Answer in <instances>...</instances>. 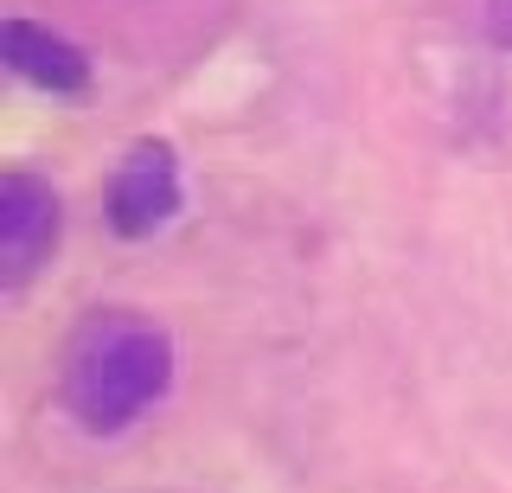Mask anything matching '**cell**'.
<instances>
[{
  "instance_id": "obj_1",
  "label": "cell",
  "mask_w": 512,
  "mask_h": 493,
  "mask_svg": "<svg viewBox=\"0 0 512 493\" xmlns=\"http://www.w3.org/2000/svg\"><path fill=\"white\" fill-rule=\"evenodd\" d=\"M180 353L173 333L141 308H90L58 353V410L84 436H122L167 404Z\"/></svg>"
},
{
  "instance_id": "obj_2",
  "label": "cell",
  "mask_w": 512,
  "mask_h": 493,
  "mask_svg": "<svg viewBox=\"0 0 512 493\" xmlns=\"http://www.w3.org/2000/svg\"><path fill=\"white\" fill-rule=\"evenodd\" d=\"M186 212V173L180 148L167 135H141L122 148V161L103 180V231L116 244H148Z\"/></svg>"
},
{
  "instance_id": "obj_3",
  "label": "cell",
  "mask_w": 512,
  "mask_h": 493,
  "mask_svg": "<svg viewBox=\"0 0 512 493\" xmlns=\"http://www.w3.org/2000/svg\"><path fill=\"white\" fill-rule=\"evenodd\" d=\"M64 244V193L32 167L0 173V289L20 295Z\"/></svg>"
},
{
  "instance_id": "obj_4",
  "label": "cell",
  "mask_w": 512,
  "mask_h": 493,
  "mask_svg": "<svg viewBox=\"0 0 512 493\" xmlns=\"http://www.w3.org/2000/svg\"><path fill=\"white\" fill-rule=\"evenodd\" d=\"M0 65L26 90H39V97H90V84H96V58L84 45L45 20H26V13L0 20Z\"/></svg>"
},
{
  "instance_id": "obj_5",
  "label": "cell",
  "mask_w": 512,
  "mask_h": 493,
  "mask_svg": "<svg viewBox=\"0 0 512 493\" xmlns=\"http://www.w3.org/2000/svg\"><path fill=\"white\" fill-rule=\"evenodd\" d=\"M480 20H487V45H493V52H512V0H487Z\"/></svg>"
}]
</instances>
